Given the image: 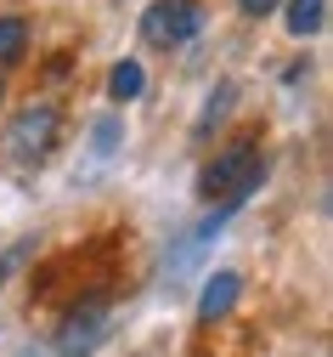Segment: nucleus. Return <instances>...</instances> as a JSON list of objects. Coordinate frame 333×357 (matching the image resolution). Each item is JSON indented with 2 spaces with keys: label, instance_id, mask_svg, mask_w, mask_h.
<instances>
[{
  "label": "nucleus",
  "instance_id": "f257e3e1",
  "mask_svg": "<svg viewBox=\"0 0 333 357\" xmlns=\"http://www.w3.org/2000/svg\"><path fill=\"white\" fill-rule=\"evenodd\" d=\"M260 176H266V148H260V130H243V137H232V142L209 159V170L198 176V193L209 199V215H204L198 238H209V233L220 227L232 210H243V204H249V193L260 188Z\"/></svg>",
  "mask_w": 333,
  "mask_h": 357
},
{
  "label": "nucleus",
  "instance_id": "f03ea898",
  "mask_svg": "<svg viewBox=\"0 0 333 357\" xmlns=\"http://www.w3.org/2000/svg\"><path fill=\"white\" fill-rule=\"evenodd\" d=\"M57 142H63V108H57V102H29V108L12 114L6 137H0V153H6V165L29 170V165H45V159H51Z\"/></svg>",
  "mask_w": 333,
  "mask_h": 357
},
{
  "label": "nucleus",
  "instance_id": "7ed1b4c3",
  "mask_svg": "<svg viewBox=\"0 0 333 357\" xmlns=\"http://www.w3.org/2000/svg\"><path fill=\"white\" fill-rule=\"evenodd\" d=\"M198 29H204V6H198V0H153V6L141 12V40L159 46V52L186 46Z\"/></svg>",
  "mask_w": 333,
  "mask_h": 357
},
{
  "label": "nucleus",
  "instance_id": "20e7f679",
  "mask_svg": "<svg viewBox=\"0 0 333 357\" xmlns=\"http://www.w3.org/2000/svg\"><path fill=\"white\" fill-rule=\"evenodd\" d=\"M108 324H113V306L108 301H85L74 306L63 329H57V357H90L102 340H108Z\"/></svg>",
  "mask_w": 333,
  "mask_h": 357
},
{
  "label": "nucleus",
  "instance_id": "39448f33",
  "mask_svg": "<svg viewBox=\"0 0 333 357\" xmlns=\"http://www.w3.org/2000/svg\"><path fill=\"white\" fill-rule=\"evenodd\" d=\"M237 295H243V278H237L232 266L209 273V278H204V295H198V324H215V318H226V312L237 306Z\"/></svg>",
  "mask_w": 333,
  "mask_h": 357
},
{
  "label": "nucleus",
  "instance_id": "423d86ee",
  "mask_svg": "<svg viewBox=\"0 0 333 357\" xmlns=\"http://www.w3.org/2000/svg\"><path fill=\"white\" fill-rule=\"evenodd\" d=\"M327 17V0H289V17H282V29H289L294 40H311Z\"/></svg>",
  "mask_w": 333,
  "mask_h": 357
},
{
  "label": "nucleus",
  "instance_id": "0eeeda50",
  "mask_svg": "<svg viewBox=\"0 0 333 357\" xmlns=\"http://www.w3.org/2000/svg\"><path fill=\"white\" fill-rule=\"evenodd\" d=\"M29 57V23L23 17H0V74L17 68Z\"/></svg>",
  "mask_w": 333,
  "mask_h": 357
},
{
  "label": "nucleus",
  "instance_id": "6e6552de",
  "mask_svg": "<svg viewBox=\"0 0 333 357\" xmlns=\"http://www.w3.org/2000/svg\"><path fill=\"white\" fill-rule=\"evenodd\" d=\"M141 85H147L141 63H136V57H124V63L108 74V97H113V102H136V97H141Z\"/></svg>",
  "mask_w": 333,
  "mask_h": 357
},
{
  "label": "nucleus",
  "instance_id": "1a4fd4ad",
  "mask_svg": "<svg viewBox=\"0 0 333 357\" xmlns=\"http://www.w3.org/2000/svg\"><path fill=\"white\" fill-rule=\"evenodd\" d=\"M232 97H237V85H232V79H220L215 91H209V102H204V114H198V125H193V137H209V130H215V119H226Z\"/></svg>",
  "mask_w": 333,
  "mask_h": 357
},
{
  "label": "nucleus",
  "instance_id": "9d476101",
  "mask_svg": "<svg viewBox=\"0 0 333 357\" xmlns=\"http://www.w3.org/2000/svg\"><path fill=\"white\" fill-rule=\"evenodd\" d=\"M282 6V0H237V12H243V17H271Z\"/></svg>",
  "mask_w": 333,
  "mask_h": 357
},
{
  "label": "nucleus",
  "instance_id": "9b49d317",
  "mask_svg": "<svg viewBox=\"0 0 333 357\" xmlns=\"http://www.w3.org/2000/svg\"><path fill=\"white\" fill-rule=\"evenodd\" d=\"M12 266H17V255H0V289H6V278H12Z\"/></svg>",
  "mask_w": 333,
  "mask_h": 357
}]
</instances>
